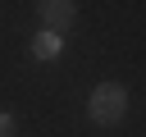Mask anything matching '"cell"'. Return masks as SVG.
Listing matches in <instances>:
<instances>
[{
    "mask_svg": "<svg viewBox=\"0 0 146 137\" xmlns=\"http://www.w3.org/2000/svg\"><path fill=\"white\" fill-rule=\"evenodd\" d=\"M123 110H128V96H123V87L119 82H100L96 91H91V119L96 123H119L123 119Z\"/></svg>",
    "mask_w": 146,
    "mask_h": 137,
    "instance_id": "6da1fadb",
    "label": "cell"
},
{
    "mask_svg": "<svg viewBox=\"0 0 146 137\" xmlns=\"http://www.w3.org/2000/svg\"><path fill=\"white\" fill-rule=\"evenodd\" d=\"M41 18H46V32L59 37V32L78 18V5H68V0H46V5H41Z\"/></svg>",
    "mask_w": 146,
    "mask_h": 137,
    "instance_id": "7a4b0ae2",
    "label": "cell"
},
{
    "mask_svg": "<svg viewBox=\"0 0 146 137\" xmlns=\"http://www.w3.org/2000/svg\"><path fill=\"white\" fill-rule=\"evenodd\" d=\"M32 55H36V59H55V55H59V37H55V32H36Z\"/></svg>",
    "mask_w": 146,
    "mask_h": 137,
    "instance_id": "3957f363",
    "label": "cell"
},
{
    "mask_svg": "<svg viewBox=\"0 0 146 137\" xmlns=\"http://www.w3.org/2000/svg\"><path fill=\"white\" fill-rule=\"evenodd\" d=\"M0 137H14V119L9 114H0Z\"/></svg>",
    "mask_w": 146,
    "mask_h": 137,
    "instance_id": "277c9868",
    "label": "cell"
}]
</instances>
